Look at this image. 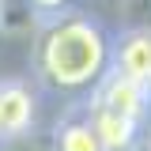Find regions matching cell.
<instances>
[{"label":"cell","instance_id":"cell-7","mask_svg":"<svg viewBox=\"0 0 151 151\" xmlns=\"http://www.w3.org/2000/svg\"><path fill=\"white\" fill-rule=\"evenodd\" d=\"M144 94H147V106H151V76L144 79Z\"/></svg>","mask_w":151,"mask_h":151},{"label":"cell","instance_id":"cell-5","mask_svg":"<svg viewBox=\"0 0 151 151\" xmlns=\"http://www.w3.org/2000/svg\"><path fill=\"white\" fill-rule=\"evenodd\" d=\"M53 151H106L94 125H91V117H87V110L68 113L53 129Z\"/></svg>","mask_w":151,"mask_h":151},{"label":"cell","instance_id":"cell-6","mask_svg":"<svg viewBox=\"0 0 151 151\" xmlns=\"http://www.w3.org/2000/svg\"><path fill=\"white\" fill-rule=\"evenodd\" d=\"M30 8H34L42 19H49V15H60V12H68V4L72 0H27Z\"/></svg>","mask_w":151,"mask_h":151},{"label":"cell","instance_id":"cell-4","mask_svg":"<svg viewBox=\"0 0 151 151\" xmlns=\"http://www.w3.org/2000/svg\"><path fill=\"white\" fill-rule=\"evenodd\" d=\"M34 125V94L23 83H0V140H19Z\"/></svg>","mask_w":151,"mask_h":151},{"label":"cell","instance_id":"cell-2","mask_svg":"<svg viewBox=\"0 0 151 151\" xmlns=\"http://www.w3.org/2000/svg\"><path fill=\"white\" fill-rule=\"evenodd\" d=\"M83 110H87L106 151H136V144L144 140V129H147V117H151L144 83L129 79L113 64L91 87V98H87Z\"/></svg>","mask_w":151,"mask_h":151},{"label":"cell","instance_id":"cell-3","mask_svg":"<svg viewBox=\"0 0 151 151\" xmlns=\"http://www.w3.org/2000/svg\"><path fill=\"white\" fill-rule=\"evenodd\" d=\"M113 68L140 83L151 76V27H132L113 42Z\"/></svg>","mask_w":151,"mask_h":151},{"label":"cell","instance_id":"cell-1","mask_svg":"<svg viewBox=\"0 0 151 151\" xmlns=\"http://www.w3.org/2000/svg\"><path fill=\"white\" fill-rule=\"evenodd\" d=\"M113 64V42L87 15L60 12L49 15L34 45V72L57 94L91 91Z\"/></svg>","mask_w":151,"mask_h":151},{"label":"cell","instance_id":"cell-8","mask_svg":"<svg viewBox=\"0 0 151 151\" xmlns=\"http://www.w3.org/2000/svg\"><path fill=\"white\" fill-rule=\"evenodd\" d=\"M147 151H151V132H147Z\"/></svg>","mask_w":151,"mask_h":151}]
</instances>
